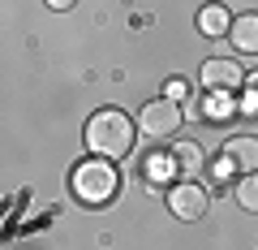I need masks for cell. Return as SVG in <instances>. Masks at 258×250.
<instances>
[{
    "label": "cell",
    "instance_id": "obj_1",
    "mask_svg": "<svg viewBox=\"0 0 258 250\" xmlns=\"http://www.w3.org/2000/svg\"><path fill=\"white\" fill-rule=\"evenodd\" d=\"M134 134H138V125L120 108H103L86 121V147L99 160H125L134 151Z\"/></svg>",
    "mask_w": 258,
    "mask_h": 250
},
{
    "label": "cell",
    "instance_id": "obj_2",
    "mask_svg": "<svg viewBox=\"0 0 258 250\" xmlns=\"http://www.w3.org/2000/svg\"><path fill=\"white\" fill-rule=\"evenodd\" d=\"M69 185H74V198L86 207H103L116 198L120 190V177L116 168L108 164V160H82V164L74 168V177H69Z\"/></svg>",
    "mask_w": 258,
    "mask_h": 250
},
{
    "label": "cell",
    "instance_id": "obj_3",
    "mask_svg": "<svg viewBox=\"0 0 258 250\" xmlns=\"http://www.w3.org/2000/svg\"><path fill=\"white\" fill-rule=\"evenodd\" d=\"M185 125V117H181V104L176 99H151L147 108H142V117H138V130L147 134V138H172L176 130Z\"/></svg>",
    "mask_w": 258,
    "mask_h": 250
},
{
    "label": "cell",
    "instance_id": "obj_4",
    "mask_svg": "<svg viewBox=\"0 0 258 250\" xmlns=\"http://www.w3.org/2000/svg\"><path fill=\"white\" fill-rule=\"evenodd\" d=\"M168 207L181 220H198V216H207V190L198 181H181V185L168 190Z\"/></svg>",
    "mask_w": 258,
    "mask_h": 250
},
{
    "label": "cell",
    "instance_id": "obj_5",
    "mask_svg": "<svg viewBox=\"0 0 258 250\" xmlns=\"http://www.w3.org/2000/svg\"><path fill=\"white\" fill-rule=\"evenodd\" d=\"M224 168L228 173H258V138L254 134H241V138L224 142Z\"/></svg>",
    "mask_w": 258,
    "mask_h": 250
},
{
    "label": "cell",
    "instance_id": "obj_6",
    "mask_svg": "<svg viewBox=\"0 0 258 250\" xmlns=\"http://www.w3.org/2000/svg\"><path fill=\"white\" fill-rule=\"evenodd\" d=\"M241 82H245V69L237 61H228V56H215V61L203 65V86L207 91H237Z\"/></svg>",
    "mask_w": 258,
    "mask_h": 250
},
{
    "label": "cell",
    "instance_id": "obj_7",
    "mask_svg": "<svg viewBox=\"0 0 258 250\" xmlns=\"http://www.w3.org/2000/svg\"><path fill=\"white\" fill-rule=\"evenodd\" d=\"M228 39H232V47H237V52L258 56V13H241V18H232Z\"/></svg>",
    "mask_w": 258,
    "mask_h": 250
},
{
    "label": "cell",
    "instance_id": "obj_8",
    "mask_svg": "<svg viewBox=\"0 0 258 250\" xmlns=\"http://www.w3.org/2000/svg\"><path fill=\"white\" fill-rule=\"evenodd\" d=\"M172 164H176V173H185V177H198V173H203V164H207V156H203V147H198V142L181 138V142L172 147Z\"/></svg>",
    "mask_w": 258,
    "mask_h": 250
},
{
    "label": "cell",
    "instance_id": "obj_9",
    "mask_svg": "<svg viewBox=\"0 0 258 250\" xmlns=\"http://www.w3.org/2000/svg\"><path fill=\"white\" fill-rule=\"evenodd\" d=\"M198 30H203V35H228L232 30V18H228V9H224V5H207L203 13H198Z\"/></svg>",
    "mask_w": 258,
    "mask_h": 250
},
{
    "label": "cell",
    "instance_id": "obj_10",
    "mask_svg": "<svg viewBox=\"0 0 258 250\" xmlns=\"http://www.w3.org/2000/svg\"><path fill=\"white\" fill-rule=\"evenodd\" d=\"M198 112H203L207 121H228V117H232V99H228V91H211L203 104H198Z\"/></svg>",
    "mask_w": 258,
    "mask_h": 250
},
{
    "label": "cell",
    "instance_id": "obj_11",
    "mask_svg": "<svg viewBox=\"0 0 258 250\" xmlns=\"http://www.w3.org/2000/svg\"><path fill=\"white\" fill-rule=\"evenodd\" d=\"M237 203L245 207V212H258V173L237 177Z\"/></svg>",
    "mask_w": 258,
    "mask_h": 250
},
{
    "label": "cell",
    "instance_id": "obj_12",
    "mask_svg": "<svg viewBox=\"0 0 258 250\" xmlns=\"http://www.w3.org/2000/svg\"><path fill=\"white\" fill-rule=\"evenodd\" d=\"M185 91H189L185 78H168V82H164V95H168V99H185Z\"/></svg>",
    "mask_w": 258,
    "mask_h": 250
},
{
    "label": "cell",
    "instance_id": "obj_13",
    "mask_svg": "<svg viewBox=\"0 0 258 250\" xmlns=\"http://www.w3.org/2000/svg\"><path fill=\"white\" fill-rule=\"evenodd\" d=\"M43 5H47V9H60V13H64V9H74L78 0H43Z\"/></svg>",
    "mask_w": 258,
    "mask_h": 250
},
{
    "label": "cell",
    "instance_id": "obj_14",
    "mask_svg": "<svg viewBox=\"0 0 258 250\" xmlns=\"http://www.w3.org/2000/svg\"><path fill=\"white\" fill-rule=\"evenodd\" d=\"M249 82H254V86H258V74H254V78H249Z\"/></svg>",
    "mask_w": 258,
    "mask_h": 250
}]
</instances>
